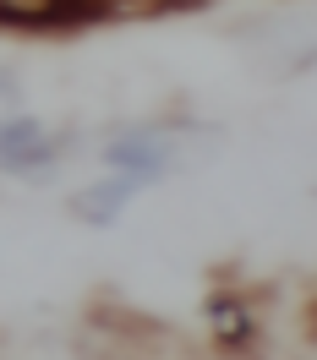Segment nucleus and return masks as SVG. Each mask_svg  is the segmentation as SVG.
Listing matches in <instances>:
<instances>
[{
  "instance_id": "1",
  "label": "nucleus",
  "mask_w": 317,
  "mask_h": 360,
  "mask_svg": "<svg viewBox=\"0 0 317 360\" xmlns=\"http://www.w3.org/2000/svg\"><path fill=\"white\" fill-rule=\"evenodd\" d=\"M104 158L115 164V175H137V180H154L175 164V136L158 131V126H137V131H120L104 148Z\"/></svg>"
},
{
  "instance_id": "2",
  "label": "nucleus",
  "mask_w": 317,
  "mask_h": 360,
  "mask_svg": "<svg viewBox=\"0 0 317 360\" xmlns=\"http://www.w3.org/2000/svg\"><path fill=\"white\" fill-rule=\"evenodd\" d=\"M49 158H55V136L39 126V120H6L0 126V169H11V175H33V169H44Z\"/></svg>"
},
{
  "instance_id": "3",
  "label": "nucleus",
  "mask_w": 317,
  "mask_h": 360,
  "mask_svg": "<svg viewBox=\"0 0 317 360\" xmlns=\"http://www.w3.org/2000/svg\"><path fill=\"white\" fill-rule=\"evenodd\" d=\"M137 186H142L137 175H110V180H99V186H88V191L71 202V213H77V219H88V224H115V213L132 202Z\"/></svg>"
},
{
  "instance_id": "4",
  "label": "nucleus",
  "mask_w": 317,
  "mask_h": 360,
  "mask_svg": "<svg viewBox=\"0 0 317 360\" xmlns=\"http://www.w3.org/2000/svg\"><path fill=\"white\" fill-rule=\"evenodd\" d=\"M208 316H213V328H225V338H235V344L251 333V316L241 311L230 295H213V300H208Z\"/></svg>"
},
{
  "instance_id": "5",
  "label": "nucleus",
  "mask_w": 317,
  "mask_h": 360,
  "mask_svg": "<svg viewBox=\"0 0 317 360\" xmlns=\"http://www.w3.org/2000/svg\"><path fill=\"white\" fill-rule=\"evenodd\" d=\"M0 93H11V82H0ZM0 126H6V120H0Z\"/></svg>"
}]
</instances>
